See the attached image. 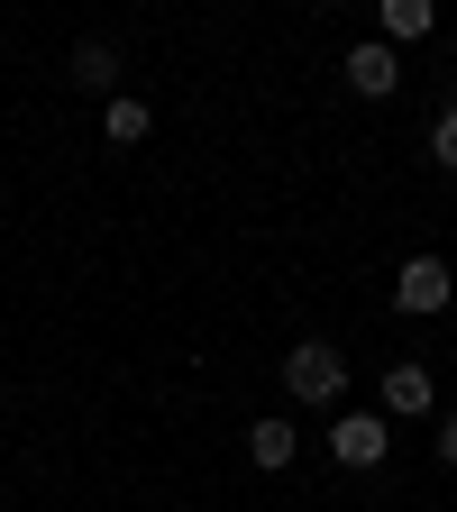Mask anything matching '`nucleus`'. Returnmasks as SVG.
<instances>
[{"label": "nucleus", "mask_w": 457, "mask_h": 512, "mask_svg": "<svg viewBox=\"0 0 457 512\" xmlns=\"http://www.w3.org/2000/svg\"><path fill=\"white\" fill-rule=\"evenodd\" d=\"M284 394H293V403H311V412H330V403L348 394V357H339L330 339H302V348L284 357Z\"/></svg>", "instance_id": "f257e3e1"}, {"label": "nucleus", "mask_w": 457, "mask_h": 512, "mask_svg": "<svg viewBox=\"0 0 457 512\" xmlns=\"http://www.w3.org/2000/svg\"><path fill=\"white\" fill-rule=\"evenodd\" d=\"M457 302V266L448 256H403V275H394V311L403 320H439Z\"/></svg>", "instance_id": "f03ea898"}, {"label": "nucleus", "mask_w": 457, "mask_h": 512, "mask_svg": "<svg viewBox=\"0 0 457 512\" xmlns=\"http://www.w3.org/2000/svg\"><path fill=\"white\" fill-rule=\"evenodd\" d=\"M384 448H394V439H384V412H339V421H330V458H339L348 476L384 467Z\"/></svg>", "instance_id": "7ed1b4c3"}, {"label": "nucleus", "mask_w": 457, "mask_h": 512, "mask_svg": "<svg viewBox=\"0 0 457 512\" xmlns=\"http://www.w3.org/2000/svg\"><path fill=\"white\" fill-rule=\"evenodd\" d=\"M339 74H348V92H357V101H394V92H403V55L384 46V37H366V46H348Z\"/></svg>", "instance_id": "20e7f679"}, {"label": "nucleus", "mask_w": 457, "mask_h": 512, "mask_svg": "<svg viewBox=\"0 0 457 512\" xmlns=\"http://www.w3.org/2000/svg\"><path fill=\"white\" fill-rule=\"evenodd\" d=\"M384 412H394V421H430V412H439L430 366H384Z\"/></svg>", "instance_id": "39448f33"}, {"label": "nucleus", "mask_w": 457, "mask_h": 512, "mask_svg": "<svg viewBox=\"0 0 457 512\" xmlns=\"http://www.w3.org/2000/svg\"><path fill=\"white\" fill-rule=\"evenodd\" d=\"M247 458L266 467V476H284V467L302 458V430H293L284 412H275V421H256V430H247Z\"/></svg>", "instance_id": "423d86ee"}, {"label": "nucleus", "mask_w": 457, "mask_h": 512, "mask_svg": "<svg viewBox=\"0 0 457 512\" xmlns=\"http://www.w3.org/2000/svg\"><path fill=\"white\" fill-rule=\"evenodd\" d=\"M74 83L119 101V37H83V46H74Z\"/></svg>", "instance_id": "0eeeda50"}, {"label": "nucleus", "mask_w": 457, "mask_h": 512, "mask_svg": "<svg viewBox=\"0 0 457 512\" xmlns=\"http://www.w3.org/2000/svg\"><path fill=\"white\" fill-rule=\"evenodd\" d=\"M430 28H439L430 0H384V46H412V37H430Z\"/></svg>", "instance_id": "6e6552de"}, {"label": "nucleus", "mask_w": 457, "mask_h": 512, "mask_svg": "<svg viewBox=\"0 0 457 512\" xmlns=\"http://www.w3.org/2000/svg\"><path fill=\"white\" fill-rule=\"evenodd\" d=\"M147 128H156V110H147V101H128V92H119V101L101 110V138H110V147H138Z\"/></svg>", "instance_id": "1a4fd4ad"}, {"label": "nucleus", "mask_w": 457, "mask_h": 512, "mask_svg": "<svg viewBox=\"0 0 457 512\" xmlns=\"http://www.w3.org/2000/svg\"><path fill=\"white\" fill-rule=\"evenodd\" d=\"M430 165H448V174H457V101L430 119Z\"/></svg>", "instance_id": "9d476101"}, {"label": "nucleus", "mask_w": 457, "mask_h": 512, "mask_svg": "<svg viewBox=\"0 0 457 512\" xmlns=\"http://www.w3.org/2000/svg\"><path fill=\"white\" fill-rule=\"evenodd\" d=\"M439 458L457 467V412H439Z\"/></svg>", "instance_id": "9b49d317"}]
</instances>
